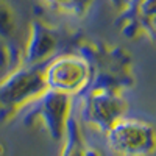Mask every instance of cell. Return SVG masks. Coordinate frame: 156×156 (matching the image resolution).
Returning a JSON list of instances; mask_svg holds the SVG:
<instances>
[{"mask_svg": "<svg viewBox=\"0 0 156 156\" xmlns=\"http://www.w3.org/2000/svg\"><path fill=\"white\" fill-rule=\"evenodd\" d=\"M44 5L58 14L81 20L92 9L95 0H42Z\"/></svg>", "mask_w": 156, "mask_h": 156, "instance_id": "11", "label": "cell"}, {"mask_svg": "<svg viewBox=\"0 0 156 156\" xmlns=\"http://www.w3.org/2000/svg\"><path fill=\"white\" fill-rule=\"evenodd\" d=\"M80 98V119L81 123L97 129L105 134L108 129L117 123L128 112V100L122 90L109 87L89 86Z\"/></svg>", "mask_w": 156, "mask_h": 156, "instance_id": "5", "label": "cell"}, {"mask_svg": "<svg viewBox=\"0 0 156 156\" xmlns=\"http://www.w3.org/2000/svg\"><path fill=\"white\" fill-rule=\"evenodd\" d=\"M156 0H128L119 11L115 22L120 33L128 39L145 37L154 41Z\"/></svg>", "mask_w": 156, "mask_h": 156, "instance_id": "9", "label": "cell"}, {"mask_svg": "<svg viewBox=\"0 0 156 156\" xmlns=\"http://www.w3.org/2000/svg\"><path fill=\"white\" fill-rule=\"evenodd\" d=\"M44 81L47 89L76 98L89 87L92 70L81 55L64 51L44 66Z\"/></svg>", "mask_w": 156, "mask_h": 156, "instance_id": "7", "label": "cell"}, {"mask_svg": "<svg viewBox=\"0 0 156 156\" xmlns=\"http://www.w3.org/2000/svg\"><path fill=\"white\" fill-rule=\"evenodd\" d=\"M61 144V156H105V153L86 137L83 123L80 122L75 111L67 122V129Z\"/></svg>", "mask_w": 156, "mask_h": 156, "instance_id": "10", "label": "cell"}, {"mask_svg": "<svg viewBox=\"0 0 156 156\" xmlns=\"http://www.w3.org/2000/svg\"><path fill=\"white\" fill-rule=\"evenodd\" d=\"M44 66H19L0 81V126L16 119L47 90Z\"/></svg>", "mask_w": 156, "mask_h": 156, "instance_id": "2", "label": "cell"}, {"mask_svg": "<svg viewBox=\"0 0 156 156\" xmlns=\"http://www.w3.org/2000/svg\"><path fill=\"white\" fill-rule=\"evenodd\" d=\"M111 2V5L115 8V11L119 12V11H122V8L125 6V3L128 2V0H109Z\"/></svg>", "mask_w": 156, "mask_h": 156, "instance_id": "12", "label": "cell"}, {"mask_svg": "<svg viewBox=\"0 0 156 156\" xmlns=\"http://www.w3.org/2000/svg\"><path fill=\"white\" fill-rule=\"evenodd\" d=\"M78 33L80 31L59 27L45 19L41 11H34L33 14H30L20 66L47 64L50 59L64 51H70Z\"/></svg>", "mask_w": 156, "mask_h": 156, "instance_id": "3", "label": "cell"}, {"mask_svg": "<svg viewBox=\"0 0 156 156\" xmlns=\"http://www.w3.org/2000/svg\"><path fill=\"white\" fill-rule=\"evenodd\" d=\"M28 20L16 0H0V70L8 73L22 64Z\"/></svg>", "mask_w": 156, "mask_h": 156, "instance_id": "6", "label": "cell"}, {"mask_svg": "<svg viewBox=\"0 0 156 156\" xmlns=\"http://www.w3.org/2000/svg\"><path fill=\"white\" fill-rule=\"evenodd\" d=\"M105 136L108 148L115 156H153L154 153V126L137 117L125 115Z\"/></svg>", "mask_w": 156, "mask_h": 156, "instance_id": "8", "label": "cell"}, {"mask_svg": "<svg viewBox=\"0 0 156 156\" xmlns=\"http://www.w3.org/2000/svg\"><path fill=\"white\" fill-rule=\"evenodd\" d=\"M75 111V98L47 89L25 109L23 125L44 131L51 140L61 142L67 129V122Z\"/></svg>", "mask_w": 156, "mask_h": 156, "instance_id": "4", "label": "cell"}, {"mask_svg": "<svg viewBox=\"0 0 156 156\" xmlns=\"http://www.w3.org/2000/svg\"><path fill=\"white\" fill-rule=\"evenodd\" d=\"M70 51L81 55L89 62L92 70V81L89 86L109 87L122 92L134 87L136 75L133 56L126 48L80 31L72 44Z\"/></svg>", "mask_w": 156, "mask_h": 156, "instance_id": "1", "label": "cell"}]
</instances>
